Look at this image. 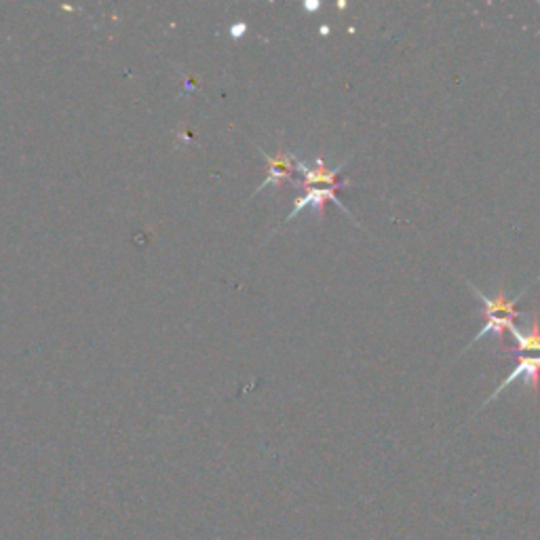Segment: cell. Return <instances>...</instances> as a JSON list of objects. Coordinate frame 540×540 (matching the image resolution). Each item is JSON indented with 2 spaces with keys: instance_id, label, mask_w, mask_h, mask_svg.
<instances>
[{
  "instance_id": "cell-3",
  "label": "cell",
  "mask_w": 540,
  "mask_h": 540,
  "mask_svg": "<svg viewBox=\"0 0 540 540\" xmlns=\"http://www.w3.org/2000/svg\"><path fill=\"white\" fill-rule=\"evenodd\" d=\"M262 159L266 161L268 165V178L264 179V182L257 186V192H262L264 188H268V186H277L281 188L285 182H290L293 173H296V157H292V154H287L285 150L279 148V152L274 154V157H270L268 152H264L262 150Z\"/></svg>"
},
{
  "instance_id": "cell-1",
  "label": "cell",
  "mask_w": 540,
  "mask_h": 540,
  "mask_svg": "<svg viewBox=\"0 0 540 540\" xmlns=\"http://www.w3.org/2000/svg\"><path fill=\"white\" fill-rule=\"evenodd\" d=\"M346 167V161H342V163L335 167V170H327L326 163H323V159H317L315 165H309L306 161H298L296 159V171L302 173V188H313V186L323 184L326 188H346L349 182H340L338 176L342 173V170Z\"/></svg>"
},
{
  "instance_id": "cell-7",
  "label": "cell",
  "mask_w": 540,
  "mask_h": 540,
  "mask_svg": "<svg viewBox=\"0 0 540 540\" xmlns=\"http://www.w3.org/2000/svg\"><path fill=\"white\" fill-rule=\"evenodd\" d=\"M319 7H321L319 0H306V3H304L306 11H319Z\"/></svg>"
},
{
  "instance_id": "cell-5",
  "label": "cell",
  "mask_w": 540,
  "mask_h": 540,
  "mask_svg": "<svg viewBox=\"0 0 540 540\" xmlns=\"http://www.w3.org/2000/svg\"><path fill=\"white\" fill-rule=\"evenodd\" d=\"M471 285V290H473V293H475V296L479 298V302L483 304V315H485V319H490V317H505V319H515V317H519L521 313L518 310V302H519V298L524 296L526 293V290L519 293V296H515V298H507L505 296V292H498V296L496 298H488L485 296V293H482L477 290L475 285L473 283H469Z\"/></svg>"
},
{
  "instance_id": "cell-4",
  "label": "cell",
  "mask_w": 540,
  "mask_h": 540,
  "mask_svg": "<svg viewBox=\"0 0 540 540\" xmlns=\"http://www.w3.org/2000/svg\"><path fill=\"white\" fill-rule=\"evenodd\" d=\"M304 190H306V195L302 196V199H298L296 203H293V209L290 212V215H287V218H285V222H292L306 207H315L317 212H319L321 218H323V215H326V203L327 201L335 203V205H338L342 209V212L349 213V209L342 205L338 196H335V192H338V190H334V188H319V186H313V188H304ZM349 218L355 220L351 213H349Z\"/></svg>"
},
{
  "instance_id": "cell-2",
  "label": "cell",
  "mask_w": 540,
  "mask_h": 540,
  "mask_svg": "<svg viewBox=\"0 0 540 540\" xmlns=\"http://www.w3.org/2000/svg\"><path fill=\"white\" fill-rule=\"evenodd\" d=\"M518 378H524L526 388H530V387H532L534 395H538V384H540V355H521L519 363L515 365L511 374L507 376V380L502 382L501 387H498L496 391L490 395V399L485 401V405H488L490 401H494V399L498 397V395H501L502 391H507V388L511 387V384H513L515 380H518Z\"/></svg>"
},
{
  "instance_id": "cell-6",
  "label": "cell",
  "mask_w": 540,
  "mask_h": 540,
  "mask_svg": "<svg viewBox=\"0 0 540 540\" xmlns=\"http://www.w3.org/2000/svg\"><path fill=\"white\" fill-rule=\"evenodd\" d=\"M509 332H511V335L515 338L513 353H518V355H524V353H538L540 355V323L536 315H534L532 327L527 334H521L515 326L509 327Z\"/></svg>"
}]
</instances>
